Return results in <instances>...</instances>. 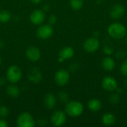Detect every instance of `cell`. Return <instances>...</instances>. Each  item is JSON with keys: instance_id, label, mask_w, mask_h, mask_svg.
Here are the masks:
<instances>
[{"instance_id": "obj_4", "label": "cell", "mask_w": 127, "mask_h": 127, "mask_svg": "<svg viewBox=\"0 0 127 127\" xmlns=\"http://www.w3.org/2000/svg\"><path fill=\"white\" fill-rule=\"evenodd\" d=\"M36 121L29 112L21 113L16 119V126L18 127H34Z\"/></svg>"}, {"instance_id": "obj_18", "label": "cell", "mask_w": 127, "mask_h": 127, "mask_svg": "<svg viewBox=\"0 0 127 127\" xmlns=\"http://www.w3.org/2000/svg\"><path fill=\"white\" fill-rule=\"evenodd\" d=\"M6 92L10 97H17L20 95V89L15 83H10L7 86Z\"/></svg>"}, {"instance_id": "obj_11", "label": "cell", "mask_w": 127, "mask_h": 127, "mask_svg": "<svg viewBox=\"0 0 127 127\" xmlns=\"http://www.w3.org/2000/svg\"><path fill=\"white\" fill-rule=\"evenodd\" d=\"M25 56L31 62H37L41 58L40 49L36 46H29L25 51Z\"/></svg>"}, {"instance_id": "obj_39", "label": "cell", "mask_w": 127, "mask_h": 127, "mask_svg": "<svg viewBox=\"0 0 127 127\" xmlns=\"http://www.w3.org/2000/svg\"><path fill=\"white\" fill-rule=\"evenodd\" d=\"M0 103H1V98H0Z\"/></svg>"}, {"instance_id": "obj_15", "label": "cell", "mask_w": 127, "mask_h": 127, "mask_svg": "<svg viewBox=\"0 0 127 127\" xmlns=\"http://www.w3.org/2000/svg\"><path fill=\"white\" fill-rule=\"evenodd\" d=\"M101 65L104 70L107 71H112L115 69L116 63L112 57H111L110 56H107L102 60Z\"/></svg>"}, {"instance_id": "obj_16", "label": "cell", "mask_w": 127, "mask_h": 127, "mask_svg": "<svg viewBox=\"0 0 127 127\" xmlns=\"http://www.w3.org/2000/svg\"><path fill=\"white\" fill-rule=\"evenodd\" d=\"M44 105L48 109H54L57 105V98L55 95L51 93L47 94L44 97Z\"/></svg>"}, {"instance_id": "obj_7", "label": "cell", "mask_w": 127, "mask_h": 127, "mask_svg": "<svg viewBox=\"0 0 127 127\" xmlns=\"http://www.w3.org/2000/svg\"><path fill=\"white\" fill-rule=\"evenodd\" d=\"M50 122L52 126L60 127L63 126L66 122V114L61 110H57L54 112L51 116Z\"/></svg>"}, {"instance_id": "obj_23", "label": "cell", "mask_w": 127, "mask_h": 127, "mask_svg": "<svg viewBox=\"0 0 127 127\" xmlns=\"http://www.w3.org/2000/svg\"><path fill=\"white\" fill-rule=\"evenodd\" d=\"M109 102L113 104V105H116L120 102V95L118 93H113L109 96Z\"/></svg>"}, {"instance_id": "obj_17", "label": "cell", "mask_w": 127, "mask_h": 127, "mask_svg": "<svg viewBox=\"0 0 127 127\" xmlns=\"http://www.w3.org/2000/svg\"><path fill=\"white\" fill-rule=\"evenodd\" d=\"M102 123L106 127L113 126L116 123V117L112 113H106L102 117Z\"/></svg>"}, {"instance_id": "obj_29", "label": "cell", "mask_w": 127, "mask_h": 127, "mask_svg": "<svg viewBox=\"0 0 127 127\" xmlns=\"http://www.w3.org/2000/svg\"><path fill=\"white\" fill-rule=\"evenodd\" d=\"M78 68H79V65L77 63H71L70 65V66H69V69L71 71H76Z\"/></svg>"}, {"instance_id": "obj_2", "label": "cell", "mask_w": 127, "mask_h": 127, "mask_svg": "<svg viewBox=\"0 0 127 127\" xmlns=\"http://www.w3.org/2000/svg\"><path fill=\"white\" fill-rule=\"evenodd\" d=\"M108 34L115 39H121L127 35V28L120 22H114L109 25L107 28Z\"/></svg>"}, {"instance_id": "obj_5", "label": "cell", "mask_w": 127, "mask_h": 127, "mask_svg": "<svg viewBox=\"0 0 127 127\" xmlns=\"http://www.w3.org/2000/svg\"><path fill=\"white\" fill-rule=\"evenodd\" d=\"M70 80V73L68 70L61 68L54 74V81L59 86H65Z\"/></svg>"}, {"instance_id": "obj_33", "label": "cell", "mask_w": 127, "mask_h": 127, "mask_svg": "<svg viewBox=\"0 0 127 127\" xmlns=\"http://www.w3.org/2000/svg\"><path fill=\"white\" fill-rule=\"evenodd\" d=\"M33 4H38L41 2L42 0H30Z\"/></svg>"}, {"instance_id": "obj_31", "label": "cell", "mask_w": 127, "mask_h": 127, "mask_svg": "<svg viewBox=\"0 0 127 127\" xmlns=\"http://www.w3.org/2000/svg\"><path fill=\"white\" fill-rule=\"evenodd\" d=\"M6 82H7L6 77H0V86H4L6 84Z\"/></svg>"}, {"instance_id": "obj_34", "label": "cell", "mask_w": 127, "mask_h": 127, "mask_svg": "<svg viewBox=\"0 0 127 127\" xmlns=\"http://www.w3.org/2000/svg\"><path fill=\"white\" fill-rule=\"evenodd\" d=\"M99 36H100V32H99V31H95V37L98 38Z\"/></svg>"}, {"instance_id": "obj_6", "label": "cell", "mask_w": 127, "mask_h": 127, "mask_svg": "<svg viewBox=\"0 0 127 127\" xmlns=\"http://www.w3.org/2000/svg\"><path fill=\"white\" fill-rule=\"evenodd\" d=\"M54 34V28L49 24L40 25L36 30V36L39 39L46 40L51 38Z\"/></svg>"}, {"instance_id": "obj_9", "label": "cell", "mask_w": 127, "mask_h": 127, "mask_svg": "<svg viewBox=\"0 0 127 127\" xmlns=\"http://www.w3.org/2000/svg\"><path fill=\"white\" fill-rule=\"evenodd\" d=\"M29 19L33 25H40L45 19V12L42 9H36L31 13Z\"/></svg>"}, {"instance_id": "obj_37", "label": "cell", "mask_w": 127, "mask_h": 127, "mask_svg": "<svg viewBox=\"0 0 127 127\" xmlns=\"http://www.w3.org/2000/svg\"><path fill=\"white\" fill-rule=\"evenodd\" d=\"M1 63H2V60H1V57H0V65H1Z\"/></svg>"}, {"instance_id": "obj_38", "label": "cell", "mask_w": 127, "mask_h": 127, "mask_svg": "<svg viewBox=\"0 0 127 127\" xmlns=\"http://www.w3.org/2000/svg\"><path fill=\"white\" fill-rule=\"evenodd\" d=\"M126 42H127V37L126 38Z\"/></svg>"}, {"instance_id": "obj_21", "label": "cell", "mask_w": 127, "mask_h": 127, "mask_svg": "<svg viewBox=\"0 0 127 127\" xmlns=\"http://www.w3.org/2000/svg\"><path fill=\"white\" fill-rule=\"evenodd\" d=\"M70 7L74 10H80L83 6V0H70Z\"/></svg>"}, {"instance_id": "obj_8", "label": "cell", "mask_w": 127, "mask_h": 127, "mask_svg": "<svg viewBox=\"0 0 127 127\" xmlns=\"http://www.w3.org/2000/svg\"><path fill=\"white\" fill-rule=\"evenodd\" d=\"M100 47V41L96 37H90L86 39L83 44V48L88 53L96 52Z\"/></svg>"}, {"instance_id": "obj_26", "label": "cell", "mask_w": 127, "mask_h": 127, "mask_svg": "<svg viewBox=\"0 0 127 127\" xmlns=\"http://www.w3.org/2000/svg\"><path fill=\"white\" fill-rule=\"evenodd\" d=\"M103 52L106 55L110 56V55H112L114 53V48L110 47V46H109V45H105L103 47Z\"/></svg>"}, {"instance_id": "obj_3", "label": "cell", "mask_w": 127, "mask_h": 127, "mask_svg": "<svg viewBox=\"0 0 127 127\" xmlns=\"http://www.w3.org/2000/svg\"><path fill=\"white\" fill-rule=\"evenodd\" d=\"M22 77L21 68L16 65H12L8 67L6 71L7 80L10 83H17L20 81Z\"/></svg>"}, {"instance_id": "obj_14", "label": "cell", "mask_w": 127, "mask_h": 127, "mask_svg": "<svg viewBox=\"0 0 127 127\" xmlns=\"http://www.w3.org/2000/svg\"><path fill=\"white\" fill-rule=\"evenodd\" d=\"M125 13L124 7L121 4H117L112 7L110 10V16L114 19H121Z\"/></svg>"}, {"instance_id": "obj_13", "label": "cell", "mask_w": 127, "mask_h": 127, "mask_svg": "<svg viewBox=\"0 0 127 127\" xmlns=\"http://www.w3.org/2000/svg\"><path fill=\"white\" fill-rule=\"evenodd\" d=\"M74 50L72 47L70 46L64 47L59 52L58 62L62 63L65 60L71 59L74 57Z\"/></svg>"}, {"instance_id": "obj_19", "label": "cell", "mask_w": 127, "mask_h": 127, "mask_svg": "<svg viewBox=\"0 0 127 127\" xmlns=\"http://www.w3.org/2000/svg\"><path fill=\"white\" fill-rule=\"evenodd\" d=\"M102 107V103L100 102V100L98 99H91L89 102H88V108L90 111L96 112L100 110Z\"/></svg>"}, {"instance_id": "obj_35", "label": "cell", "mask_w": 127, "mask_h": 127, "mask_svg": "<svg viewBox=\"0 0 127 127\" xmlns=\"http://www.w3.org/2000/svg\"><path fill=\"white\" fill-rule=\"evenodd\" d=\"M4 47V44L2 41H0V49H2Z\"/></svg>"}, {"instance_id": "obj_27", "label": "cell", "mask_w": 127, "mask_h": 127, "mask_svg": "<svg viewBox=\"0 0 127 127\" xmlns=\"http://www.w3.org/2000/svg\"><path fill=\"white\" fill-rule=\"evenodd\" d=\"M126 56H127V53L124 51H118L115 54V57H117L118 60L124 59Z\"/></svg>"}, {"instance_id": "obj_28", "label": "cell", "mask_w": 127, "mask_h": 127, "mask_svg": "<svg viewBox=\"0 0 127 127\" xmlns=\"http://www.w3.org/2000/svg\"><path fill=\"white\" fill-rule=\"evenodd\" d=\"M57 16L54 14H52V15H51L48 17V23L51 25H54L57 22Z\"/></svg>"}, {"instance_id": "obj_32", "label": "cell", "mask_w": 127, "mask_h": 127, "mask_svg": "<svg viewBox=\"0 0 127 127\" xmlns=\"http://www.w3.org/2000/svg\"><path fill=\"white\" fill-rule=\"evenodd\" d=\"M42 10L45 12V11H48L50 10V6L48 4H44L42 7Z\"/></svg>"}, {"instance_id": "obj_36", "label": "cell", "mask_w": 127, "mask_h": 127, "mask_svg": "<svg viewBox=\"0 0 127 127\" xmlns=\"http://www.w3.org/2000/svg\"><path fill=\"white\" fill-rule=\"evenodd\" d=\"M124 84H125V86L127 87V79H126V80H125V82H124Z\"/></svg>"}, {"instance_id": "obj_24", "label": "cell", "mask_w": 127, "mask_h": 127, "mask_svg": "<svg viewBox=\"0 0 127 127\" xmlns=\"http://www.w3.org/2000/svg\"><path fill=\"white\" fill-rule=\"evenodd\" d=\"M10 111L9 109L6 106H0V118H6L9 115Z\"/></svg>"}, {"instance_id": "obj_25", "label": "cell", "mask_w": 127, "mask_h": 127, "mask_svg": "<svg viewBox=\"0 0 127 127\" xmlns=\"http://www.w3.org/2000/svg\"><path fill=\"white\" fill-rule=\"evenodd\" d=\"M120 71L123 75L127 77V59L124 60L123 63H121V67H120Z\"/></svg>"}, {"instance_id": "obj_30", "label": "cell", "mask_w": 127, "mask_h": 127, "mask_svg": "<svg viewBox=\"0 0 127 127\" xmlns=\"http://www.w3.org/2000/svg\"><path fill=\"white\" fill-rule=\"evenodd\" d=\"M0 127H8V123L4 118H0Z\"/></svg>"}, {"instance_id": "obj_10", "label": "cell", "mask_w": 127, "mask_h": 127, "mask_svg": "<svg viewBox=\"0 0 127 127\" xmlns=\"http://www.w3.org/2000/svg\"><path fill=\"white\" fill-rule=\"evenodd\" d=\"M102 88L109 92H112L116 90L118 88V82L115 80V77L111 76H106L102 80Z\"/></svg>"}, {"instance_id": "obj_1", "label": "cell", "mask_w": 127, "mask_h": 127, "mask_svg": "<svg viewBox=\"0 0 127 127\" xmlns=\"http://www.w3.org/2000/svg\"><path fill=\"white\" fill-rule=\"evenodd\" d=\"M84 111L83 103L77 100L68 101L65 106V112L67 115L71 118L80 117Z\"/></svg>"}, {"instance_id": "obj_12", "label": "cell", "mask_w": 127, "mask_h": 127, "mask_svg": "<svg viewBox=\"0 0 127 127\" xmlns=\"http://www.w3.org/2000/svg\"><path fill=\"white\" fill-rule=\"evenodd\" d=\"M28 78L33 83H39L42 80V73L37 67H32L29 69Z\"/></svg>"}, {"instance_id": "obj_20", "label": "cell", "mask_w": 127, "mask_h": 127, "mask_svg": "<svg viewBox=\"0 0 127 127\" xmlns=\"http://www.w3.org/2000/svg\"><path fill=\"white\" fill-rule=\"evenodd\" d=\"M11 13L7 10H0V22L7 23L10 22L11 19Z\"/></svg>"}, {"instance_id": "obj_22", "label": "cell", "mask_w": 127, "mask_h": 127, "mask_svg": "<svg viewBox=\"0 0 127 127\" xmlns=\"http://www.w3.org/2000/svg\"><path fill=\"white\" fill-rule=\"evenodd\" d=\"M58 99L60 100V102L66 103L68 101L69 95H68V94L66 92L62 91V92H60L58 94Z\"/></svg>"}]
</instances>
